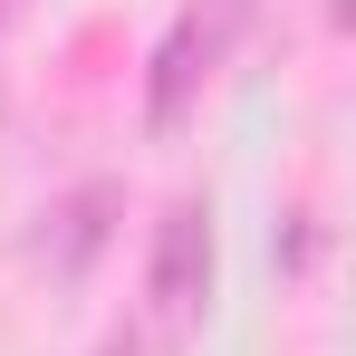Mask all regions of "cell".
I'll use <instances>...</instances> for the list:
<instances>
[{
	"label": "cell",
	"mask_w": 356,
	"mask_h": 356,
	"mask_svg": "<svg viewBox=\"0 0 356 356\" xmlns=\"http://www.w3.org/2000/svg\"><path fill=\"white\" fill-rule=\"evenodd\" d=\"M241 19H250V0H193V10L174 19V39L154 49V97H145V125H154V135H174V125H183L193 87L212 77V58L232 49Z\"/></svg>",
	"instance_id": "obj_1"
},
{
	"label": "cell",
	"mask_w": 356,
	"mask_h": 356,
	"mask_svg": "<svg viewBox=\"0 0 356 356\" xmlns=\"http://www.w3.org/2000/svg\"><path fill=\"white\" fill-rule=\"evenodd\" d=\"M145 298L164 327H193L202 298H212V212L202 202H164L154 222V260H145Z\"/></svg>",
	"instance_id": "obj_2"
},
{
	"label": "cell",
	"mask_w": 356,
	"mask_h": 356,
	"mask_svg": "<svg viewBox=\"0 0 356 356\" xmlns=\"http://www.w3.org/2000/svg\"><path fill=\"white\" fill-rule=\"evenodd\" d=\"M116 212H125V193H116L106 174H97V183H77V193H67L58 212H49V232H39V250H49V270H67V280H77V270H87L97 250H106V232H116Z\"/></svg>",
	"instance_id": "obj_3"
},
{
	"label": "cell",
	"mask_w": 356,
	"mask_h": 356,
	"mask_svg": "<svg viewBox=\"0 0 356 356\" xmlns=\"http://www.w3.org/2000/svg\"><path fill=\"white\" fill-rule=\"evenodd\" d=\"M97 356H145V347H135V337H106V347H97Z\"/></svg>",
	"instance_id": "obj_4"
},
{
	"label": "cell",
	"mask_w": 356,
	"mask_h": 356,
	"mask_svg": "<svg viewBox=\"0 0 356 356\" xmlns=\"http://www.w3.org/2000/svg\"><path fill=\"white\" fill-rule=\"evenodd\" d=\"M0 19H10V0H0Z\"/></svg>",
	"instance_id": "obj_5"
}]
</instances>
